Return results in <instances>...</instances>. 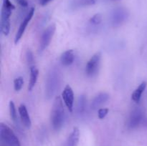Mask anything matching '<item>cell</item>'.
Listing matches in <instances>:
<instances>
[{
	"instance_id": "obj_1",
	"label": "cell",
	"mask_w": 147,
	"mask_h": 146,
	"mask_svg": "<svg viewBox=\"0 0 147 146\" xmlns=\"http://www.w3.org/2000/svg\"><path fill=\"white\" fill-rule=\"evenodd\" d=\"M62 74L60 69L57 67H53L49 70L46 79L45 96L50 99L56 94L61 84Z\"/></svg>"
},
{
	"instance_id": "obj_2",
	"label": "cell",
	"mask_w": 147,
	"mask_h": 146,
	"mask_svg": "<svg viewBox=\"0 0 147 146\" xmlns=\"http://www.w3.org/2000/svg\"><path fill=\"white\" fill-rule=\"evenodd\" d=\"M65 120V113L64 105L61 97L57 96L55 97L53 102V108L50 115V121L53 129L58 131L64 125Z\"/></svg>"
},
{
	"instance_id": "obj_3",
	"label": "cell",
	"mask_w": 147,
	"mask_h": 146,
	"mask_svg": "<svg viewBox=\"0 0 147 146\" xmlns=\"http://www.w3.org/2000/svg\"><path fill=\"white\" fill-rule=\"evenodd\" d=\"M15 9L10 0H2V7L1 11V31L3 34L7 36L10 31V16Z\"/></svg>"
},
{
	"instance_id": "obj_4",
	"label": "cell",
	"mask_w": 147,
	"mask_h": 146,
	"mask_svg": "<svg viewBox=\"0 0 147 146\" xmlns=\"http://www.w3.org/2000/svg\"><path fill=\"white\" fill-rule=\"evenodd\" d=\"M0 138L4 146H21L18 137L7 125L0 124Z\"/></svg>"
},
{
	"instance_id": "obj_5",
	"label": "cell",
	"mask_w": 147,
	"mask_h": 146,
	"mask_svg": "<svg viewBox=\"0 0 147 146\" xmlns=\"http://www.w3.org/2000/svg\"><path fill=\"white\" fill-rule=\"evenodd\" d=\"M101 53L100 52L95 53L88 61L85 68V72L88 77H93L97 75L100 67Z\"/></svg>"
},
{
	"instance_id": "obj_6",
	"label": "cell",
	"mask_w": 147,
	"mask_h": 146,
	"mask_svg": "<svg viewBox=\"0 0 147 146\" xmlns=\"http://www.w3.org/2000/svg\"><path fill=\"white\" fill-rule=\"evenodd\" d=\"M129 12L123 7H118L112 11L111 14V22L113 27H119L127 20Z\"/></svg>"
},
{
	"instance_id": "obj_7",
	"label": "cell",
	"mask_w": 147,
	"mask_h": 146,
	"mask_svg": "<svg viewBox=\"0 0 147 146\" xmlns=\"http://www.w3.org/2000/svg\"><path fill=\"white\" fill-rule=\"evenodd\" d=\"M56 30V26L55 24L49 25L42 32L40 42V51L43 52L47 48L51 40L54 36Z\"/></svg>"
},
{
	"instance_id": "obj_8",
	"label": "cell",
	"mask_w": 147,
	"mask_h": 146,
	"mask_svg": "<svg viewBox=\"0 0 147 146\" xmlns=\"http://www.w3.org/2000/svg\"><path fill=\"white\" fill-rule=\"evenodd\" d=\"M144 117V113L141 107L134 109L128 118L127 126L129 129H134L139 127Z\"/></svg>"
},
{
	"instance_id": "obj_9",
	"label": "cell",
	"mask_w": 147,
	"mask_h": 146,
	"mask_svg": "<svg viewBox=\"0 0 147 146\" xmlns=\"http://www.w3.org/2000/svg\"><path fill=\"white\" fill-rule=\"evenodd\" d=\"M62 99L69 111L72 113L74 106V92L72 87L69 84H67L65 87L62 92Z\"/></svg>"
},
{
	"instance_id": "obj_10",
	"label": "cell",
	"mask_w": 147,
	"mask_h": 146,
	"mask_svg": "<svg viewBox=\"0 0 147 146\" xmlns=\"http://www.w3.org/2000/svg\"><path fill=\"white\" fill-rule=\"evenodd\" d=\"M34 14V8H31V9L29 11L28 14H27V16L24 17V20H23V21H22L21 24H20V27H19L18 30H17V34H16L15 38H14V43H15V44H17V43L20 42V40H21L24 31H25L27 25H28L30 21H31V19H32Z\"/></svg>"
},
{
	"instance_id": "obj_11",
	"label": "cell",
	"mask_w": 147,
	"mask_h": 146,
	"mask_svg": "<svg viewBox=\"0 0 147 146\" xmlns=\"http://www.w3.org/2000/svg\"><path fill=\"white\" fill-rule=\"evenodd\" d=\"M18 112L22 125L26 128L30 129L32 125V121L26 106L24 104H20L18 107Z\"/></svg>"
},
{
	"instance_id": "obj_12",
	"label": "cell",
	"mask_w": 147,
	"mask_h": 146,
	"mask_svg": "<svg viewBox=\"0 0 147 146\" xmlns=\"http://www.w3.org/2000/svg\"><path fill=\"white\" fill-rule=\"evenodd\" d=\"M110 98V95L106 92H100L93 98L91 102V108L96 110L99 108L104 103H106Z\"/></svg>"
},
{
	"instance_id": "obj_13",
	"label": "cell",
	"mask_w": 147,
	"mask_h": 146,
	"mask_svg": "<svg viewBox=\"0 0 147 146\" xmlns=\"http://www.w3.org/2000/svg\"><path fill=\"white\" fill-rule=\"evenodd\" d=\"M75 58H76V55H75L74 50H66L61 54L60 60L62 65L64 67H69L74 62Z\"/></svg>"
},
{
	"instance_id": "obj_14",
	"label": "cell",
	"mask_w": 147,
	"mask_h": 146,
	"mask_svg": "<svg viewBox=\"0 0 147 146\" xmlns=\"http://www.w3.org/2000/svg\"><path fill=\"white\" fill-rule=\"evenodd\" d=\"M80 139V130L75 127L66 140L65 146H78Z\"/></svg>"
},
{
	"instance_id": "obj_15",
	"label": "cell",
	"mask_w": 147,
	"mask_h": 146,
	"mask_svg": "<svg viewBox=\"0 0 147 146\" xmlns=\"http://www.w3.org/2000/svg\"><path fill=\"white\" fill-rule=\"evenodd\" d=\"M147 83L146 82L144 81L138 86L136 88V90L133 92V93L131 94V100H133L134 102L138 103L141 100L142 98V94L144 93V92L145 91L146 88Z\"/></svg>"
},
{
	"instance_id": "obj_16",
	"label": "cell",
	"mask_w": 147,
	"mask_h": 146,
	"mask_svg": "<svg viewBox=\"0 0 147 146\" xmlns=\"http://www.w3.org/2000/svg\"><path fill=\"white\" fill-rule=\"evenodd\" d=\"M87 109V97L85 95H80L78 99L76 104V112L78 115H82L84 114Z\"/></svg>"
},
{
	"instance_id": "obj_17",
	"label": "cell",
	"mask_w": 147,
	"mask_h": 146,
	"mask_svg": "<svg viewBox=\"0 0 147 146\" xmlns=\"http://www.w3.org/2000/svg\"><path fill=\"white\" fill-rule=\"evenodd\" d=\"M96 0H73L70 3V8L73 9L91 6L96 4Z\"/></svg>"
},
{
	"instance_id": "obj_18",
	"label": "cell",
	"mask_w": 147,
	"mask_h": 146,
	"mask_svg": "<svg viewBox=\"0 0 147 146\" xmlns=\"http://www.w3.org/2000/svg\"><path fill=\"white\" fill-rule=\"evenodd\" d=\"M39 75V70L34 65L30 67V83H29L28 90L30 91L32 90L37 83V78Z\"/></svg>"
},
{
	"instance_id": "obj_19",
	"label": "cell",
	"mask_w": 147,
	"mask_h": 146,
	"mask_svg": "<svg viewBox=\"0 0 147 146\" xmlns=\"http://www.w3.org/2000/svg\"><path fill=\"white\" fill-rule=\"evenodd\" d=\"M9 115L10 117L12 120V121L14 122L15 124L17 125V123H19L18 120V116H17V110H16L15 104H14V102L12 100L9 102Z\"/></svg>"
},
{
	"instance_id": "obj_20",
	"label": "cell",
	"mask_w": 147,
	"mask_h": 146,
	"mask_svg": "<svg viewBox=\"0 0 147 146\" xmlns=\"http://www.w3.org/2000/svg\"><path fill=\"white\" fill-rule=\"evenodd\" d=\"M102 20H103V17L100 14H96L93 16L92 17H90V19H89V23H90L91 25L93 26H98L102 22Z\"/></svg>"
},
{
	"instance_id": "obj_21",
	"label": "cell",
	"mask_w": 147,
	"mask_h": 146,
	"mask_svg": "<svg viewBox=\"0 0 147 146\" xmlns=\"http://www.w3.org/2000/svg\"><path fill=\"white\" fill-rule=\"evenodd\" d=\"M24 85V78L22 77H18L14 80V88L17 92L22 90Z\"/></svg>"
},
{
	"instance_id": "obj_22",
	"label": "cell",
	"mask_w": 147,
	"mask_h": 146,
	"mask_svg": "<svg viewBox=\"0 0 147 146\" xmlns=\"http://www.w3.org/2000/svg\"><path fill=\"white\" fill-rule=\"evenodd\" d=\"M26 59H27V62L30 65V67L33 66V63H34V55L33 53L32 52L31 50H28L26 52Z\"/></svg>"
},
{
	"instance_id": "obj_23",
	"label": "cell",
	"mask_w": 147,
	"mask_h": 146,
	"mask_svg": "<svg viewBox=\"0 0 147 146\" xmlns=\"http://www.w3.org/2000/svg\"><path fill=\"white\" fill-rule=\"evenodd\" d=\"M109 110L108 108H105V107H102L100 108L98 111V118L102 120V119H104L106 117V116L107 115L108 113H109Z\"/></svg>"
},
{
	"instance_id": "obj_24",
	"label": "cell",
	"mask_w": 147,
	"mask_h": 146,
	"mask_svg": "<svg viewBox=\"0 0 147 146\" xmlns=\"http://www.w3.org/2000/svg\"><path fill=\"white\" fill-rule=\"evenodd\" d=\"M17 2H18L19 4L22 6V7H27V5H28L27 0H17Z\"/></svg>"
},
{
	"instance_id": "obj_25",
	"label": "cell",
	"mask_w": 147,
	"mask_h": 146,
	"mask_svg": "<svg viewBox=\"0 0 147 146\" xmlns=\"http://www.w3.org/2000/svg\"><path fill=\"white\" fill-rule=\"evenodd\" d=\"M51 1L52 0H39V1H40V4L42 6L46 5V4H47L49 2H50V1Z\"/></svg>"
},
{
	"instance_id": "obj_26",
	"label": "cell",
	"mask_w": 147,
	"mask_h": 146,
	"mask_svg": "<svg viewBox=\"0 0 147 146\" xmlns=\"http://www.w3.org/2000/svg\"><path fill=\"white\" fill-rule=\"evenodd\" d=\"M113 1H116V0H113Z\"/></svg>"
}]
</instances>
